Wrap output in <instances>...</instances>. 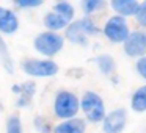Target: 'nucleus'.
Listing matches in <instances>:
<instances>
[{"label": "nucleus", "instance_id": "nucleus-1", "mask_svg": "<svg viewBox=\"0 0 146 133\" xmlns=\"http://www.w3.org/2000/svg\"><path fill=\"white\" fill-rule=\"evenodd\" d=\"M52 113L58 120H69L79 117L80 97L71 89H58L52 100Z\"/></svg>", "mask_w": 146, "mask_h": 133}, {"label": "nucleus", "instance_id": "nucleus-2", "mask_svg": "<svg viewBox=\"0 0 146 133\" xmlns=\"http://www.w3.org/2000/svg\"><path fill=\"white\" fill-rule=\"evenodd\" d=\"M80 111L86 124H102L107 116V107L102 95L96 91H85L80 97Z\"/></svg>", "mask_w": 146, "mask_h": 133}, {"label": "nucleus", "instance_id": "nucleus-3", "mask_svg": "<svg viewBox=\"0 0 146 133\" xmlns=\"http://www.w3.org/2000/svg\"><path fill=\"white\" fill-rule=\"evenodd\" d=\"M33 49L38 55L44 58H49L52 60L54 57H57L61 50L64 49V44H66V39L61 33H54V32H44L38 33V35L33 38Z\"/></svg>", "mask_w": 146, "mask_h": 133}, {"label": "nucleus", "instance_id": "nucleus-4", "mask_svg": "<svg viewBox=\"0 0 146 133\" xmlns=\"http://www.w3.org/2000/svg\"><path fill=\"white\" fill-rule=\"evenodd\" d=\"M21 70L32 78H50L58 74L60 66L49 58H25L21 61Z\"/></svg>", "mask_w": 146, "mask_h": 133}, {"label": "nucleus", "instance_id": "nucleus-5", "mask_svg": "<svg viewBox=\"0 0 146 133\" xmlns=\"http://www.w3.org/2000/svg\"><path fill=\"white\" fill-rule=\"evenodd\" d=\"M101 35L111 44H121L126 42V39L130 35V27L127 19L116 14H111L105 19L104 25L101 27Z\"/></svg>", "mask_w": 146, "mask_h": 133}, {"label": "nucleus", "instance_id": "nucleus-6", "mask_svg": "<svg viewBox=\"0 0 146 133\" xmlns=\"http://www.w3.org/2000/svg\"><path fill=\"white\" fill-rule=\"evenodd\" d=\"M123 52L126 57L133 58V60L146 57V30H130L129 38L123 44Z\"/></svg>", "mask_w": 146, "mask_h": 133}, {"label": "nucleus", "instance_id": "nucleus-7", "mask_svg": "<svg viewBox=\"0 0 146 133\" xmlns=\"http://www.w3.org/2000/svg\"><path fill=\"white\" fill-rule=\"evenodd\" d=\"M127 125V110L126 108H113L107 111V116L102 120V133H123Z\"/></svg>", "mask_w": 146, "mask_h": 133}, {"label": "nucleus", "instance_id": "nucleus-8", "mask_svg": "<svg viewBox=\"0 0 146 133\" xmlns=\"http://www.w3.org/2000/svg\"><path fill=\"white\" fill-rule=\"evenodd\" d=\"M19 16L13 8H7L0 5V35L13 36L19 30Z\"/></svg>", "mask_w": 146, "mask_h": 133}, {"label": "nucleus", "instance_id": "nucleus-9", "mask_svg": "<svg viewBox=\"0 0 146 133\" xmlns=\"http://www.w3.org/2000/svg\"><path fill=\"white\" fill-rule=\"evenodd\" d=\"M108 7L116 16H121L124 19H129V17L135 19L140 8V2H137V0H111V2H108Z\"/></svg>", "mask_w": 146, "mask_h": 133}, {"label": "nucleus", "instance_id": "nucleus-10", "mask_svg": "<svg viewBox=\"0 0 146 133\" xmlns=\"http://www.w3.org/2000/svg\"><path fill=\"white\" fill-rule=\"evenodd\" d=\"M52 133H86V120L83 117L60 120L54 125V132Z\"/></svg>", "mask_w": 146, "mask_h": 133}, {"label": "nucleus", "instance_id": "nucleus-11", "mask_svg": "<svg viewBox=\"0 0 146 133\" xmlns=\"http://www.w3.org/2000/svg\"><path fill=\"white\" fill-rule=\"evenodd\" d=\"M63 36H64L66 41H69L71 44H74V45H79V47H86V45L90 44V38L82 32V28L79 27L77 20L71 22L69 25L66 27Z\"/></svg>", "mask_w": 146, "mask_h": 133}, {"label": "nucleus", "instance_id": "nucleus-12", "mask_svg": "<svg viewBox=\"0 0 146 133\" xmlns=\"http://www.w3.org/2000/svg\"><path fill=\"white\" fill-rule=\"evenodd\" d=\"M42 25H44V28L47 30V32L60 33V32H64L69 24H68L63 17H60L57 13H54V11L50 10L42 16Z\"/></svg>", "mask_w": 146, "mask_h": 133}, {"label": "nucleus", "instance_id": "nucleus-13", "mask_svg": "<svg viewBox=\"0 0 146 133\" xmlns=\"http://www.w3.org/2000/svg\"><path fill=\"white\" fill-rule=\"evenodd\" d=\"M129 107L135 113H146V83L135 89L130 94Z\"/></svg>", "mask_w": 146, "mask_h": 133}, {"label": "nucleus", "instance_id": "nucleus-14", "mask_svg": "<svg viewBox=\"0 0 146 133\" xmlns=\"http://www.w3.org/2000/svg\"><path fill=\"white\" fill-rule=\"evenodd\" d=\"M96 66H98L99 72L105 77H113L115 75V70H116V61L115 58L111 57L110 53H101L96 57L94 60Z\"/></svg>", "mask_w": 146, "mask_h": 133}, {"label": "nucleus", "instance_id": "nucleus-15", "mask_svg": "<svg viewBox=\"0 0 146 133\" xmlns=\"http://www.w3.org/2000/svg\"><path fill=\"white\" fill-rule=\"evenodd\" d=\"M52 11L57 13L60 17H63L68 24L76 20V7L68 0H58L52 5Z\"/></svg>", "mask_w": 146, "mask_h": 133}, {"label": "nucleus", "instance_id": "nucleus-16", "mask_svg": "<svg viewBox=\"0 0 146 133\" xmlns=\"http://www.w3.org/2000/svg\"><path fill=\"white\" fill-rule=\"evenodd\" d=\"M107 8V2L104 0H83L80 2V10H82L83 16L93 17L94 14H99Z\"/></svg>", "mask_w": 146, "mask_h": 133}, {"label": "nucleus", "instance_id": "nucleus-17", "mask_svg": "<svg viewBox=\"0 0 146 133\" xmlns=\"http://www.w3.org/2000/svg\"><path fill=\"white\" fill-rule=\"evenodd\" d=\"M77 24H79V27L82 28V32L85 33L86 36H88L90 39L91 38H96V36L101 35V27L98 25V22H96L93 17H80V19H76Z\"/></svg>", "mask_w": 146, "mask_h": 133}, {"label": "nucleus", "instance_id": "nucleus-18", "mask_svg": "<svg viewBox=\"0 0 146 133\" xmlns=\"http://www.w3.org/2000/svg\"><path fill=\"white\" fill-rule=\"evenodd\" d=\"M0 60H2V66L5 67L8 74L14 72V64H13V58L10 55V49L7 45V41L2 35H0Z\"/></svg>", "mask_w": 146, "mask_h": 133}, {"label": "nucleus", "instance_id": "nucleus-19", "mask_svg": "<svg viewBox=\"0 0 146 133\" xmlns=\"http://www.w3.org/2000/svg\"><path fill=\"white\" fill-rule=\"evenodd\" d=\"M33 127L38 133H52L54 132V124L46 116H36L33 119Z\"/></svg>", "mask_w": 146, "mask_h": 133}, {"label": "nucleus", "instance_id": "nucleus-20", "mask_svg": "<svg viewBox=\"0 0 146 133\" xmlns=\"http://www.w3.org/2000/svg\"><path fill=\"white\" fill-rule=\"evenodd\" d=\"M44 5L42 0H14L13 7L17 8L21 11H32V10H38Z\"/></svg>", "mask_w": 146, "mask_h": 133}, {"label": "nucleus", "instance_id": "nucleus-21", "mask_svg": "<svg viewBox=\"0 0 146 133\" xmlns=\"http://www.w3.org/2000/svg\"><path fill=\"white\" fill-rule=\"evenodd\" d=\"M7 133H22V120L17 114H11L7 119Z\"/></svg>", "mask_w": 146, "mask_h": 133}, {"label": "nucleus", "instance_id": "nucleus-22", "mask_svg": "<svg viewBox=\"0 0 146 133\" xmlns=\"http://www.w3.org/2000/svg\"><path fill=\"white\" fill-rule=\"evenodd\" d=\"M135 22L138 25V28L146 30V0L140 2V8H138V13L135 16Z\"/></svg>", "mask_w": 146, "mask_h": 133}, {"label": "nucleus", "instance_id": "nucleus-23", "mask_svg": "<svg viewBox=\"0 0 146 133\" xmlns=\"http://www.w3.org/2000/svg\"><path fill=\"white\" fill-rule=\"evenodd\" d=\"M36 89H38V86H36L35 82H24V83H21V94L19 95H25L29 99H33V95L36 94Z\"/></svg>", "mask_w": 146, "mask_h": 133}, {"label": "nucleus", "instance_id": "nucleus-24", "mask_svg": "<svg viewBox=\"0 0 146 133\" xmlns=\"http://www.w3.org/2000/svg\"><path fill=\"white\" fill-rule=\"evenodd\" d=\"M135 70L140 77L146 82V57L140 58V60L135 61Z\"/></svg>", "mask_w": 146, "mask_h": 133}, {"label": "nucleus", "instance_id": "nucleus-25", "mask_svg": "<svg viewBox=\"0 0 146 133\" xmlns=\"http://www.w3.org/2000/svg\"><path fill=\"white\" fill-rule=\"evenodd\" d=\"M33 99H29L25 97V95H17L16 97V107L17 108H27L30 103H32Z\"/></svg>", "mask_w": 146, "mask_h": 133}, {"label": "nucleus", "instance_id": "nucleus-26", "mask_svg": "<svg viewBox=\"0 0 146 133\" xmlns=\"http://www.w3.org/2000/svg\"><path fill=\"white\" fill-rule=\"evenodd\" d=\"M11 92L16 94V95H19L21 94V83H19V85H13V86H11Z\"/></svg>", "mask_w": 146, "mask_h": 133}]
</instances>
